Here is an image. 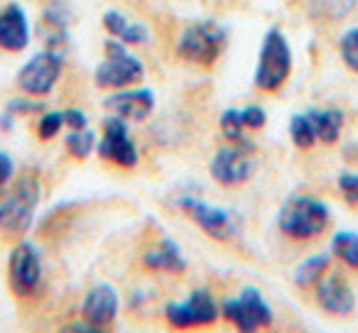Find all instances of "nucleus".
I'll return each instance as SVG.
<instances>
[{
	"label": "nucleus",
	"instance_id": "f257e3e1",
	"mask_svg": "<svg viewBox=\"0 0 358 333\" xmlns=\"http://www.w3.org/2000/svg\"><path fill=\"white\" fill-rule=\"evenodd\" d=\"M331 211L322 199L307 194L289 196L278 214V228L292 240H314L329 228Z\"/></svg>",
	"mask_w": 358,
	"mask_h": 333
},
{
	"label": "nucleus",
	"instance_id": "f03ea898",
	"mask_svg": "<svg viewBox=\"0 0 358 333\" xmlns=\"http://www.w3.org/2000/svg\"><path fill=\"white\" fill-rule=\"evenodd\" d=\"M40 179L32 175H25L17 179L6 196L0 199V230L10 235H22L32 228L40 206Z\"/></svg>",
	"mask_w": 358,
	"mask_h": 333
},
{
	"label": "nucleus",
	"instance_id": "7ed1b4c3",
	"mask_svg": "<svg viewBox=\"0 0 358 333\" xmlns=\"http://www.w3.org/2000/svg\"><path fill=\"white\" fill-rule=\"evenodd\" d=\"M289 71H292V47H289V40L285 37V32L280 27H270L265 32L263 42H260L253 84L260 91L273 94V91H278L289 79Z\"/></svg>",
	"mask_w": 358,
	"mask_h": 333
},
{
	"label": "nucleus",
	"instance_id": "20e7f679",
	"mask_svg": "<svg viewBox=\"0 0 358 333\" xmlns=\"http://www.w3.org/2000/svg\"><path fill=\"white\" fill-rule=\"evenodd\" d=\"M106 57L94 71V84L106 91H120L143 81L145 64L123 45V42L108 37L106 40Z\"/></svg>",
	"mask_w": 358,
	"mask_h": 333
},
{
	"label": "nucleus",
	"instance_id": "39448f33",
	"mask_svg": "<svg viewBox=\"0 0 358 333\" xmlns=\"http://www.w3.org/2000/svg\"><path fill=\"white\" fill-rule=\"evenodd\" d=\"M226 42H229V30L214 20H201L194 25H187L185 32L179 35L177 54L189 64L214 66L216 59L224 54Z\"/></svg>",
	"mask_w": 358,
	"mask_h": 333
},
{
	"label": "nucleus",
	"instance_id": "423d86ee",
	"mask_svg": "<svg viewBox=\"0 0 358 333\" xmlns=\"http://www.w3.org/2000/svg\"><path fill=\"white\" fill-rule=\"evenodd\" d=\"M221 316L238 331L255 333L260 328L273 326L275 313L258 287H243L238 297L226 299L221 304Z\"/></svg>",
	"mask_w": 358,
	"mask_h": 333
},
{
	"label": "nucleus",
	"instance_id": "0eeeda50",
	"mask_svg": "<svg viewBox=\"0 0 358 333\" xmlns=\"http://www.w3.org/2000/svg\"><path fill=\"white\" fill-rule=\"evenodd\" d=\"M255 167L258 164L253 157V142H245L243 138L219 147L209 162L211 179L219 182L221 186L245 184L255 175Z\"/></svg>",
	"mask_w": 358,
	"mask_h": 333
},
{
	"label": "nucleus",
	"instance_id": "6e6552de",
	"mask_svg": "<svg viewBox=\"0 0 358 333\" xmlns=\"http://www.w3.org/2000/svg\"><path fill=\"white\" fill-rule=\"evenodd\" d=\"M62 69H64L62 52L47 47V50L32 54L22 64V69L17 71V86L22 89V94L35 96V98L50 96L55 91L57 81L62 79Z\"/></svg>",
	"mask_w": 358,
	"mask_h": 333
},
{
	"label": "nucleus",
	"instance_id": "1a4fd4ad",
	"mask_svg": "<svg viewBox=\"0 0 358 333\" xmlns=\"http://www.w3.org/2000/svg\"><path fill=\"white\" fill-rule=\"evenodd\" d=\"M174 204L185 211V214L189 216V219L194 221L209 238L231 240L236 233H238V219H236L234 211L224 209V206L209 204V201H204L201 196H194V194L179 196Z\"/></svg>",
	"mask_w": 358,
	"mask_h": 333
},
{
	"label": "nucleus",
	"instance_id": "9d476101",
	"mask_svg": "<svg viewBox=\"0 0 358 333\" xmlns=\"http://www.w3.org/2000/svg\"><path fill=\"white\" fill-rule=\"evenodd\" d=\"M221 306L209 289L199 287L182 302H169L164 306V318L174 328H194V326H211L216 323Z\"/></svg>",
	"mask_w": 358,
	"mask_h": 333
},
{
	"label": "nucleus",
	"instance_id": "9b49d317",
	"mask_svg": "<svg viewBox=\"0 0 358 333\" xmlns=\"http://www.w3.org/2000/svg\"><path fill=\"white\" fill-rule=\"evenodd\" d=\"M8 282L15 297L25 299L40 289L42 282V255L40 248L30 240H22L13 248L8 258Z\"/></svg>",
	"mask_w": 358,
	"mask_h": 333
},
{
	"label": "nucleus",
	"instance_id": "f8f14e48",
	"mask_svg": "<svg viewBox=\"0 0 358 333\" xmlns=\"http://www.w3.org/2000/svg\"><path fill=\"white\" fill-rule=\"evenodd\" d=\"M96 152L101 154V159L115 164V167H123V170L138 167L140 152L135 147L133 138H130L128 120L110 113L103 120V135H101L99 145H96Z\"/></svg>",
	"mask_w": 358,
	"mask_h": 333
},
{
	"label": "nucleus",
	"instance_id": "ddd939ff",
	"mask_svg": "<svg viewBox=\"0 0 358 333\" xmlns=\"http://www.w3.org/2000/svg\"><path fill=\"white\" fill-rule=\"evenodd\" d=\"M120 311V294L113 284L99 282L86 292L81 302V316L94 331H103L110 323H115Z\"/></svg>",
	"mask_w": 358,
	"mask_h": 333
},
{
	"label": "nucleus",
	"instance_id": "4468645a",
	"mask_svg": "<svg viewBox=\"0 0 358 333\" xmlns=\"http://www.w3.org/2000/svg\"><path fill=\"white\" fill-rule=\"evenodd\" d=\"M317 304L331 316H348L356 309L353 287L341 272H327L317 284Z\"/></svg>",
	"mask_w": 358,
	"mask_h": 333
},
{
	"label": "nucleus",
	"instance_id": "2eb2a0df",
	"mask_svg": "<svg viewBox=\"0 0 358 333\" xmlns=\"http://www.w3.org/2000/svg\"><path fill=\"white\" fill-rule=\"evenodd\" d=\"M32 42V27L25 8L20 3H8L0 8V50L17 54Z\"/></svg>",
	"mask_w": 358,
	"mask_h": 333
},
{
	"label": "nucleus",
	"instance_id": "dca6fc26",
	"mask_svg": "<svg viewBox=\"0 0 358 333\" xmlns=\"http://www.w3.org/2000/svg\"><path fill=\"white\" fill-rule=\"evenodd\" d=\"M106 108L123 120L143 123L155 110V94L152 89H120L106 98Z\"/></svg>",
	"mask_w": 358,
	"mask_h": 333
},
{
	"label": "nucleus",
	"instance_id": "f3484780",
	"mask_svg": "<svg viewBox=\"0 0 358 333\" xmlns=\"http://www.w3.org/2000/svg\"><path fill=\"white\" fill-rule=\"evenodd\" d=\"M143 265L152 272H167V274H182L187 269V258L172 238H162L152 248L145 250Z\"/></svg>",
	"mask_w": 358,
	"mask_h": 333
},
{
	"label": "nucleus",
	"instance_id": "a211bd4d",
	"mask_svg": "<svg viewBox=\"0 0 358 333\" xmlns=\"http://www.w3.org/2000/svg\"><path fill=\"white\" fill-rule=\"evenodd\" d=\"M101 22H103L108 37L123 42V45H145V42L150 40L148 25L130 20V17L120 10H106L103 17H101Z\"/></svg>",
	"mask_w": 358,
	"mask_h": 333
},
{
	"label": "nucleus",
	"instance_id": "6ab92c4d",
	"mask_svg": "<svg viewBox=\"0 0 358 333\" xmlns=\"http://www.w3.org/2000/svg\"><path fill=\"white\" fill-rule=\"evenodd\" d=\"M69 22H71L69 10H64L62 6H50L42 13L40 37L45 40V45L50 47V50L59 52L62 47L69 42Z\"/></svg>",
	"mask_w": 358,
	"mask_h": 333
},
{
	"label": "nucleus",
	"instance_id": "aec40b11",
	"mask_svg": "<svg viewBox=\"0 0 358 333\" xmlns=\"http://www.w3.org/2000/svg\"><path fill=\"white\" fill-rule=\"evenodd\" d=\"M307 113L314 123V130H317V140L334 145L341 138L343 120L346 118H343V113L338 108H309Z\"/></svg>",
	"mask_w": 358,
	"mask_h": 333
},
{
	"label": "nucleus",
	"instance_id": "412c9836",
	"mask_svg": "<svg viewBox=\"0 0 358 333\" xmlns=\"http://www.w3.org/2000/svg\"><path fill=\"white\" fill-rule=\"evenodd\" d=\"M329 267H331V255H329V253L309 255V258H304L302 262L294 267V274H292L294 284H297V287H302V289L314 287V284H317L319 279L329 272Z\"/></svg>",
	"mask_w": 358,
	"mask_h": 333
},
{
	"label": "nucleus",
	"instance_id": "4be33fe9",
	"mask_svg": "<svg viewBox=\"0 0 358 333\" xmlns=\"http://www.w3.org/2000/svg\"><path fill=\"white\" fill-rule=\"evenodd\" d=\"M331 255L338 262L358 269V230H338L331 238Z\"/></svg>",
	"mask_w": 358,
	"mask_h": 333
},
{
	"label": "nucleus",
	"instance_id": "5701e85b",
	"mask_svg": "<svg viewBox=\"0 0 358 333\" xmlns=\"http://www.w3.org/2000/svg\"><path fill=\"white\" fill-rule=\"evenodd\" d=\"M64 145H66V152L76 159H86L91 157V152H96V145H99V138H96L94 130L86 125L81 130H69L64 138Z\"/></svg>",
	"mask_w": 358,
	"mask_h": 333
},
{
	"label": "nucleus",
	"instance_id": "b1692460",
	"mask_svg": "<svg viewBox=\"0 0 358 333\" xmlns=\"http://www.w3.org/2000/svg\"><path fill=\"white\" fill-rule=\"evenodd\" d=\"M287 130H289V140H292L299 149H309L317 142V130H314V123H312V118H309V113H294L292 118H289Z\"/></svg>",
	"mask_w": 358,
	"mask_h": 333
},
{
	"label": "nucleus",
	"instance_id": "393cba45",
	"mask_svg": "<svg viewBox=\"0 0 358 333\" xmlns=\"http://www.w3.org/2000/svg\"><path fill=\"white\" fill-rule=\"evenodd\" d=\"M42 108H45V103H42L40 98H35V96H27V98H13L8 101V105L3 108V115H0V125H3V130H10L13 128V120L17 118V115H30V113H42Z\"/></svg>",
	"mask_w": 358,
	"mask_h": 333
},
{
	"label": "nucleus",
	"instance_id": "a878e982",
	"mask_svg": "<svg viewBox=\"0 0 358 333\" xmlns=\"http://www.w3.org/2000/svg\"><path fill=\"white\" fill-rule=\"evenodd\" d=\"M338 54H341L343 64L358 74V27H351L341 35L338 40Z\"/></svg>",
	"mask_w": 358,
	"mask_h": 333
},
{
	"label": "nucleus",
	"instance_id": "bb28decb",
	"mask_svg": "<svg viewBox=\"0 0 358 333\" xmlns=\"http://www.w3.org/2000/svg\"><path fill=\"white\" fill-rule=\"evenodd\" d=\"M219 125H221V133L229 142H236V140L243 138V120H241V110L238 108H226L219 118Z\"/></svg>",
	"mask_w": 358,
	"mask_h": 333
},
{
	"label": "nucleus",
	"instance_id": "cd10ccee",
	"mask_svg": "<svg viewBox=\"0 0 358 333\" xmlns=\"http://www.w3.org/2000/svg\"><path fill=\"white\" fill-rule=\"evenodd\" d=\"M62 128H64V113L62 110H47L37 123V135L42 140H55L62 133Z\"/></svg>",
	"mask_w": 358,
	"mask_h": 333
},
{
	"label": "nucleus",
	"instance_id": "c85d7f7f",
	"mask_svg": "<svg viewBox=\"0 0 358 333\" xmlns=\"http://www.w3.org/2000/svg\"><path fill=\"white\" fill-rule=\"evenodd\" d=\"M353 6H356V0H317V13L324 17H331V20H338V17L348 15Z\"/></svg>",
	"mask_w": 358,
	"mask_h": 333
},
{
	"label": "nucleus",
	"instance_id": "c756f323",
	"mask_svg": "<svg viewBox=\"0 0 358 333\" xmlns=\"http://www.w3.org/2000/svg\"><path fill=\"white\" fill-rule=\"evenodd\" d=\"M241 120H243L245 130H260L265 128V123H268V113H265L263 105H243L241 108Z\"/></svg>",
	"mask_w": 358,
	"mask_h": 333
},
{
	"label": "nucleus",
	"instance_id": "7c9ffc66",
	"mask_svg": "<svg viewBox=\"0 0 358 333\" xmlns=\"http://www.w3.org/2000/svg\"><path fill=\"white\" fill-rule=\"evenodd\" d=\"M338 191L351 206H358V175L356 172H341L338 175Z\"/></svg>",
	"mask_w": 358,
	"mask_h": 333
},
{
	"label": "nucleus",
	"instance_id": "2f4dec72",
	"mask_svg": "<svg viewBox=\"0 0 358 333\" xmlns=\"http://www.w3.org/2000/svg\"><path fill=\"white\" fill-rule=\"evenodd\" d=\"M13 177H15V162L6 149H0V189H6L13 182Z\"/></svg>",
	"mask_w": 358,
	"mask_h": 333
},
{
	"label": "nucleus",
	"instance_id": "473e14b6",
	"mask_svg": "<svg viewBox=\"0 0 358 333\" xmlns=\"http://www.w3.org/2000/svg\"><path fill=\"white\" fill-rule=\"evenodd\" d=\"M62 113H64V128L81 130L89 125V115H86L81 108H66V110H62Z\"/></svg>",
	"mask_w": 358,
	"mask_h": 333
}]
</instances>
